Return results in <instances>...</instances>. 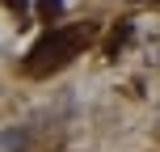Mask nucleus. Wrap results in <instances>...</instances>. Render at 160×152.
<instances>
[{
	"label": "nucleus",
	"mask_w": 160,
	"mask_h": 152,
	"mask_svg": "<svg viewBox=\"0 0 160 152\" xmlns=\"http://www.w3.org/2000/svg\"><path fill=\"white\" fill-rule=\"evenodd\" d=\"M76 51H80V30H51L47 38L30 51L25 72L30 76H47V72H55V68H63Z\"/></svg>",
	"instance_id": "1"
},
{
	"label": "nucleus",
	"mask_w": 160,
	"mask_h": 152,
	"mask_svg": "<svg viewBox=\"0 0 160 152\" xmlns=\"http://www.w3.org/2000/svg\"><path fill=\"white\" fill-rule=\"evenodd\" d=\"M4 4H8V8H17V13H21V8L30 4V0H4Z\"/></svg>",
	"instance_id": "3"
},
{
	"label": "nucleus",
	"mask_w": 160,
	"mask_h": 152,
	"mask_svg": "<svg viewBox=\"0 0 160 152\" xmlns=\"http://www.w3.org/2000/svg\"><path fill=\"white\" fill-rule=\"evenodd\" d=\"M63 13V0H38V17L42 21H51V17H59Z\"/></svg>",
	"instance_id": "2"
}]
</instances>
